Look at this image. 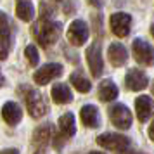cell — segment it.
I'll return each mask as SVG.
<instances>
[{
	"label": "cell",
	"mask_w": 154,
	"mask_h": 154,
	"mask_svg": "<svg viewBox=\"0 0 154 154\" xmlns=\"http://www.w3.org/2000/svg\"><path fill=\"white\" fill-rule=\"evenodd\" d=\"M61 31H63V24L49 21V19H40L33 26V35L42 47H49L52 43H56L57 38L61 36Z\"/></svg>",
	"instance_id": "6da1fadb"
},
{
	"label": "cell",
	"mask_w": 154,
	"mask_h": 154,
	"mask_svg": "<svg viewBox=\"0 0 154 154\" xmlns=\"http://www.w3.org/2000/svg\"><path fill=\"white\" fill-rule=\"evenodd\" d=\"M97 144L104 149L114 151L116 154H125L130 147V140L119 133H102L97 137Z\"/></svg>",
	"instance_id": "7a4b0ae2"
},
{
	"label": "cell",
	"mask_w": 154,
	"mask_h": 154,
	"mask_svg": "<svg viewBox=\"0 0 154 154\" xmlns=\"http://www.w3.org/2000/svg\"><path fill=\"white\" fill-rule=\"evenodd\" d=\"M23 92H24V102H26V107H28V112L33 116V118H42L43 114L47 112V104L43 100L42 94H38L36 90L29 88V87H23Z\"/></svg>",
	"instance_id": "3957f363"
},
{
	"label": "cell",
	"mask_w": 154,
	"mask_h": 154,
	"mask_svg": "<svg viewBox=\"0 0 154 154\" xmlns=\"http://www.w3.org/2000/svg\"><path fill=\"white\" fill-rule=\"evenodd\" d=\"M132 50H133V57L135 61L142 66H154V47L151 43H147L142 38L133 40L132 43Z\"/></svg>",
	"instance_id": "277c9868"
},
{
	"label": "cell",
	"mask_w": 154,
	"mask_h": 154,
	"mask_svg": "<svg viewBox=\"0 0 154 154\" xmlns=\"http://www.w3.org/2000/svg\"><path fill=\"white\" fill-rule=\"evenodd\" d=\"M61 75H63V64L49 63V64H45V66H42L40 69L35 71L33 80H35L36 85H47L54 78H59Z\"/></svg>",
	"instance_id": "5b68a950"
},
{
	"label": "cell",
	"mask_w": 154,
	"mask_h": 154,
	"mask_svg": "<svg viewBox=\"0 0 154 154\" xmlns=\"http://www.w3.org/2000/svg\"><path fill=\"white\" fill-rule=\"evenodd\" d=\"M109 118L112 125L119 130H128L132 126V112L128 111V107L123 104H116L109 109Z\"/></svg>",
	"instance_id": "8992f818"
},
{
	"label": "cell",
	"mask_w": 154,
	"mask_h": 154,
	"mask_svg": "<svg viewBox=\"0 0 154 154\" xmlns=\"http://www.w3.org/2000/svg\"><path fill=\"white\" fill-rule=\"evenodd\" d=\"M68 40L71 45L80 47L88 40V26L85 24V21L82 19H75L68 28Z\"/></svg>",
	"instance_id": "52a82bcc"
},
{
	"label": "cell",
	"mask_w": 154,
	"mask_h": 154,
	"mask_svg": "<svg viewBox=\"0 0 154 154\" xmlns=\"http://www.w3.org/2000/svg\"><path fill=\"white\" fill-rule=\"evenodd\" d=\"M109 23H111L112 33L119 38H125V36H128L130 28H132V16L125 14V12H114Z\"/></svg>",
	"instance_id": "ba28073f"
},
{
	"label": "cell",
	"mask_w": 154,
	"mask_h": 154,
	"mask_svg": "<svg viewBox=\"0 0 154 154\" xmlns=\"http://www.w3.org/2000/svg\"><path fill=\"white\" fill-rule=\"evenodd\" d=\"M87 63H88V68H90L92 75L97 78L102 75L104 71V63H102V56H100V45L99 43H94L87 49Z\"/></svg>",
	"instance_id": "9c48e42d"
},
{
	"label": "cell",
	"mask_w": 154,
	"mask_h": 154,
	"mask_svg": "<svg viewBox=\"0 0 154 154\" xmlns=\"http://www.w3.org/2000/svg\"><path fill=\"white\" fill-rule=\"evenodd\" d=\"M125 83L126 87L133 92H139V90H144L147 85H149V78L144 71L140 69H130L126 73L125 76Z\"/></svg>",
	"instance_id": "30bf717a"
},
{
	"label": "cell",
	"mask_w": 154,
	"mask_h": 154,
	"mask_svg": "<svg viewBox=\"0 0 154 154\" xmlns=\"http://www.w3.org/2000/svg\"><path fill=\"white\" fill-rule=\"evenodd\" d=\"M135 109H137V118L140 123H146L147 119L154 114V102L149 95H139L135 99Z\"/></svg>",
	"instance_id": "8fae6325"
},
{
	"label": "cell",
	"mask_w": 154,
	"mask_h": 154,
	"mask_svg": "<svg viewBox=\"0 0 154 154\" xmlns=\"http://www.w3.org/2000/svg\"><path fill=\"white\" fill-rule=\"evenodd\" d=\"M2 118L7 121L9 125H17L23 118V109L19 107V104H16L12 100H9L2 106Z\"/></svg>",
	"instance_id": "7c38bea8"
},
{
	"label": "cell",
	"mask_w": 154,
	"mask_h": 154,
	"mask_svg": "<svg viewBox=\"0 0 154 154\" xmlns=\"http://www.w3.org/2000/svg\"><path fill=\"white\" fill-rule=\"evenodd\" d=\"M107 56H109V61L114 68H119L128 61V54H126V49L121 45V43H111L109 45V50H107Z\"/></svg>",
	"instance_id": "4fadbf2b"
},
{
	"label": "cell",
	"mask_w": 154,
	"mask_h": 154,
	"mask_svg": "<svg viewBox=\"0 0 154 154\" xmlns=\"http://www.w3.org/2000/svg\"><path fill=\"white\" fill-rule=\"evenodd\" d=\"M80 118L83 121L85 126H88V128H97L100 125V118H99V111L95 106L92 104H87L82 107V111H80Z\"/></svg>",
	"instance_id": "5bb4252c"
},
{
	"label": "cell",
	"mask_w": 154,
	"mask_h": 154,
	"mask_svg": "<svg viewBox=\"0 0 154 154\" xmlns=\"http://www.w3.org/2000/svg\"><path fill=\"white\" fill-rule=\"evenodd\" d=\"M54 137H56L54 128L50 125H42V126H38L35 130V133H33V144L36 147H45Z\"/></svg>",
	"instance_id": "9a60e30c"
},
{
	"label": "cell",
	"mask_w": 154,
	"mask_h": 154,
	"mask_svg": "<svg viewBox=\"0 0 154 154\" xmlns=\"http://www.w3.org/2000/svg\"><path fill=\"white\" fill-rule=\"evenodd\" d=\"M50 94H52V100L56 104H68V102L73 100V94H71L69 87L66 83H56L52 87Z\"/></svg>",
	"instance_id": "2e32d148"
},
{
	"label": "cell",
	"mask_w": 154,
	"mask_h": 154,
	"mask_svg": "<svg viewBox=\"0 0 154 154\" xmlns=\"http://www.w3.org/2000/svg\"><path fill=\"white\" fill-rule=\"evenodd\" d=\"M59 130H61V135L64 139H69L75 135L76 132V126H75V116L73 112H64L63 116L59 118Z\"/></svg>",
	"instance_id": "e0dca14e"
},
{
	"label": "cell",
	"mask_w": 154,
	"mask_h": 154,
	"mask_svg": "<svg viewBox=\"0 0 154 154\" xmlns=\"http://www.w3.org/2000/svg\"><path fill=\"white\" fill-rule=\"evenodd\" d=\"M118 97V87L109 82V80H104L102 83L99 85V99L104 100V102H109V100H114Z\"/></svg>",
	"instance_id": "ac0fdd59"
},
{
	"label": "cell",
	"mask_w": 154,
	"mask_h": 154,
	"mask_svg": "<svg viewBox=\"0 0 154 154\" xmlns=\"http://www.w3.org/2000/svg\"><path fill=\"white\" fill-rule=\"evenodd\" d=\"M16 14L21 21H31L35 16V7L29 0H19L16 5Z\"/></svg>",
	"instance_id": "d6986e66"
},
{
	"label": "cell",
	"mask_w": 154,
	"mask_h": 154,
	"mask_svg": "<svg viewBox=\"0 0 154 154\" xmlns=\"http://www.w3.org/2000/svg\"><path fill=\"white\" fill-rule=\"evenodd\" d=\"M69 82L73 83V87H75L78 92H83V94L90 92V88H92V83L88 82V78L85 76L83 73H80V71H75V73L71 75Z\"/></svg>",
	"instance_id": "ffe728a7"
},
{
	"label": "cell",
	"mask_w": 154,
	"mask_h": 154,
	"mask_svg": "<svg viewBox=\"0 0 154 154\" xmlns=\"http://www.w3.org/2000/svg\"><path fill=\"white\" fill-rule=\"evenodd\" d=\"M0 38L11 40V19L4 12H0Z\"/></svg>",
	"instance_id": "44dd1931"
},
{
	"label": "cell",
	"mask_w": 154,
	"mask_h": 154,
	"mask_svg": "<svg viewBox=\"0 0 154 154\" xmlns=\"http://www.w3.org/2000/svg\"><path fill=\"white\" fill-rule=\"evenodd\" d=\"M24 56H26V59H28V63L31 66H36L38 64V50H36L35 45H28L24 49Z\"/></svg>",
	"instance_id": "7402d4cb"
},
{
	"label": "cell",
	"mask_w": 154,
	"mask_h": 154,
	"mask_svg": "<svg viewBox=\"0 0 154 154\" xmlns=\"http://www.w3.org/2000/svg\"><path fill=\"white\" fill-rule=\"evenodd\" d=\"M9 47H11V42H9V40H2V38H0V61H5V59H7Z\"/></svg>",
	"instance_id": "603a6c76"
},
{
	"label": "cell",
	"mask_w": 154,
	"mask_h": 154,
	"mask_svg": "<svg viewBox=\"0 0 154 154\" xmlns=\"http://www.w3.org/2000/svg\"><path fill=\"white\" fill-rule=\"evenodd\" d=\"M0 154H19V152H17V149H4Z\"/></svg>",
	"instance_id": "cb8c5ba5"
},
{
	"label": "cell",
	"mask_w": 154,
	"mask_h": 154,
	"mask_svg": "<svg viewBox=\"0 0 154 154\" xmlns=\"http://www.w3.org/2000/svg\"><path fill=\"white\" fill-rule=\"evenodd\" d=\"M149 137L154 140V121L151 123V126H149Z\"/></svg>",
	"instance_id": "d4e9b609"
},
{
	"label": "cell",
	"mask_w": 154,
	"mask_h": 154,
	"mask_svg": "<svg viewBox=\"0 0 154 154\" xmlns=\"http://www.w3.org/2000/svg\"><path fill=\"white\" fill-rule=\"evenodd\" d=\"M151 35L154 36V24H151Z\"/></svg>",
	"instance_id": "484cf974"
},
{
	"label": "cell",
	"mask_w": 154,
	"mask_h": 154,
	"mask_svg": "<svg viewBox=\"0 0 154 154\" xmlns=\"http://www.w3.org/2000/svg\"><path fill=\"white\" fill-rule=\"evenodd\" d=\"M2 83H4V78H2V75H0V87H2Z\"/></svg>",
	"instance_id": "4316f807"
},
{
	"label": "cell",
	"mask_w": 154,
	"mask_h": 154,
	"mask_svg": "<svg viewBox=\"0 0 154 154\" xmlns=\"http://www.w3.org/2000/svg\"><path fill=\"white\" fill-rule=\"evenodd\" d=\"M88 154H104V152H95V151H94V152H88Z\"/></svg>",
	"instance_id": "83f0119b"
},
{
	"label": "cell",
	"mask_w": 154,
	"mask_h": 154,
	"mask_svg": "<svg viewBox=\"0 0 154 154\" xmlns=\"http://www.w3.org/2000/svg\"><path fill=\"white\" fill-rule=\"evenodd\" d=\"M152 95H154V83H152Z\"/></svg>",
	"instance_id": "f1b7e54d"
},
{
	"label": "cell",
	"mask_w": 154,
	"mask_h": 154,
	"mask_svg": "<svg viewBox=\"0 0 154 154\" xmlns=\"http://www.w3.org/2000/svg\"><path fill=\"white\" fill-rule=\"evenodd\" d=\"M135 154H142V152H135Z\"/></svg>",
	"instance_id": "f546056e"
},
{
	"label": "cell",
	"mask_w": 154,
	"mask_h": 154,
	"mask_svg": "<svg viewBox=\"0 0 154 154\" xmlns=\"http://www.w3.org/2000/svg\"><path fill=\"white\" fill-rule=\"evenodd\" d=\"M36 154H40V152H36Z\"/></svg>",
	"instance_id": "4dcf8cb0"
}]
</instances>
